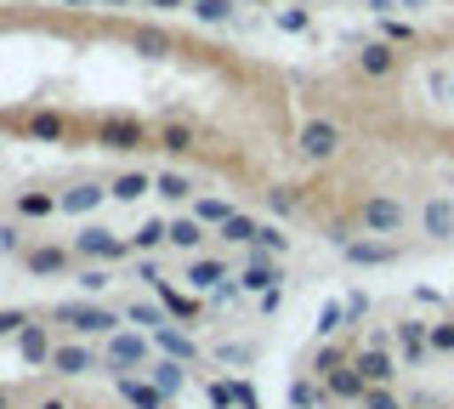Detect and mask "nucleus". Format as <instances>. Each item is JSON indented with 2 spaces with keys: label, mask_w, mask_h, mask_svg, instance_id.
Here are the masks:
<instances>
[{
  "label": "nucleus",
  "mask_w": 454,
  "mask_h": 409,
  "mask_svg": "<svg viewBox=\"0 0 454 409\" xmlns=\"http://www.w3.org/2000/svg\"><path fill=\"white\" fill-rule=\"evenodd\" d=\"M153 148L188 153V148H193V125H160V131H153Z\"/></svg>",
  "instance_id": "31"
},
{
  "label": "nucleus",
  "mask_w": 454,
  "mask_h": 409,
  "mask_svg": "<svg viewBox=\"0 0 454 409\" xmlns=\"http://www.w3.org/2000/svg\"><path fill=\"white\" fill-rule=\"evenodd\" d=\"M125 245L137 250V256H148V250H160V245H170V222H160V216H148L142 222V228L125 239Z\"/></svg>",
  "instance_id": "20"
},
{
  "label": "nucleus",
  "mask_w": 454,
  "mask_h": 409,
  "mask_svg": "<svg viewBox=\"0 0 454 409\" xmlns=\"http://www.w3.org/2000/svg\"><path fill=\"white\" fill-rule=\"evenodd\" d=\"M284 250H290L284 228H255V256H284Z\"/></svg>",
  "instance_id": "34"
},
{
  "label": "nucleus",
  "mask_w": 454,
  "mask_h": 409,
  "mask_svg": "<svg viewBox=\"0 0 454 409\" xmlns=\"http://www.w3.org/2000/svg\"><path fill=\"white\" fill-rule=\"evenodd\" d=\"M91 137H97V148H108V153H137V148L153 143V131L131 114H103L91 125Z\"/></svg>",
  "instance_id": "1"
},
{
  "label": "nucleus",
  "mask_w": 454,
  "mask_h": 409,
  "mask_svg": "<svg viewBox=\"0 0 454 409\" xmlns=\"http://www.w3.org/2000/svg\"><path fill=\"white\" fill-rule=\"evenodd\" d=\"M295 205H301V193H295L290 182H284V188H267V210H273V216H290Z\"/></svg>",
  "instance_id": "37"
},
{
  "label": "nucleus",
  "mask_w": 454,
  "mask_h": 409,
  "mask_svg": "<svg viewBox=\"0 0 454 409\" xmlns=\"http://www.w3.org/2000/svg\"><path fill=\"white\" fill-rule=\"evenodd\" d=\"M409 222V210L392 200V193H369V200L358 205V228L364 233H397Z\"/></svg>",
  "instance_id": "2"
},
{
  "label": "nucleus",
  "mask_w": 454,
  "mask_h": 409,
  "mask_svg": "<svg viewBox=\"0 0 454 409\" xmlns=\"http://www.w3.org/2000/svg\"><path fill=\"white\" fill-rule=\"evenodd\" d=\"M255 228H262V222H255V216H245V210H233V216H227L216 233L227 239V245H255Z\"/></svg>",
  "instance_id": "27"
},
{
  "label": "nucleus",
  "mask_w": 454,
  "mask_h": 409,
  "mask_svg": "<svg viewBox=\"0 0 454 409\" xmlns=\"http://www.w3.org/2000/svg\"><path fill=\"white\" fill-rule=\"evenodd\" d=\"M0 409H12V392L6 387H0Z\"/></svg>",
  "instance_id": "50"
},
{
  "label": "nucleus",
  "mask_w": 454,
  "mask_h": 409,
  "mask_svg": "<svg viewBox=\"0 0 454 409\" xmlns=\"http://www.w3.org/2000/svg\"><path fill=\"white\" fill-rule=\"evenodd\" d=\"M120 392H125V404H131V409H165V392L148 387V381L131 375V370H120Z\"/></svg>",
  "instance_id": "11"
},
{
  "label": "nucleus",
  "mask_w": 454,
  "mask_h": 409,
  "mask_svg": "<svg viewBox=\"0 0 454 409\" xmlns=\"http://www.w3.org/2000/svg\"><path fill=\"white\" fill-rule=\"evenodd\" d=\"M40 409H74V404H68V398H46V404H40Z\"/></svg>",
  "instance_id": "48"
},
{
  "label": "nucleus",
  "mask_w": 454,
  "mask_h": 409,
  "mask_svg": "<svg viewBox=\"0 0 454 409\" xmlns=\"http://www.w3.org/2000/svg\"><path fill=\"white\" fill-rule=\"evenodd\" d=\"M352 364H358V370H364V381H369V387H392V358H387V352H380V347H369V352H358V358H352Z\"/></svg>",
  "instance_id": "19"
},
{
  "label": "nucleus",
  "mask_w": 454,
  "mask_h": 409,
  "mask_svg": "<svg viewBox=\"0 0 454 409\" xmlns=\"http://www.w3.org/2000/svg\"><path fill=\"white\" fill-rule=\"evenodd\" d=\"M273 23H278L284 35H307V29H312V12L301 6V0H290V6H284L278 18H273Z\"/></svg>",
  "instance_id": "33"
},
{
  "label": "nucleus",
  "mask_w": 454,
  "mask_h": 409,
  "mask_svg": "<svg viewBox=\"0 0 454 409\" xmlns=\"http://www.w3.org/2000/svg\"><path fill=\"white\" fill-rule=\"evenodd\" d=\"M188 12L199 23H210V29H216V23H233V0H193Z\"/></svg>",
  "instance_id": "32"
},
{
  "label": "nucleus",
  "mask_w": 454,
  "mask_h": 409,
  "mask_svg": "<svg viewBox=\"0 0 454 409\" xmlns=\"http://www.w3.org/2000/svg\"><path fill=\"white\" fill-rule=\"evenodd\" d=\"M262 6H273V0H262ZM278 6H290V0H278Z\"/></svg>",
  "instance_id": "53"
},
{
  "label": "nucleus",
  "mask_w": 454,
  "mask_h": 409,
  "mask_svg": "<svg viewBox=\"0 0 454 409\" xmlns=\"http://www.w3.org/2000/svg\"><path fill=\"white\" fill-rule=\"evenodd\" d=\"M352 63H358L364 80H392L397 75V46H392V40H364Z\"/></svg>",
  "instance_id": "7"
},
{
  "label": "nucleus",
  "mask_w": 454,
  "mask_h": 409,
  "mask_svg": "<svg viewBox=\"0 0 454 409\" xmlns=\"http://www.w3.org/2000/svg\"><path fill=\"white\" fill-rule=\"evenodd\" d=\"M125 250H131V245H125V239H114L108 228H97V222L74 233V256H85V262H114V256H125Z\"/></svg>",
  "instance_id": "5"
},
{
  "label": "nucleus",
  "mask_w": 454,
  "mask_h": 409,
  "mask_svg": "<svg viewBox=\"0 0 454 409\" xmlns=\"http://www.w3.org/2000/svg\"><path fill=\"white\" fill-rule=\"evenodd\" d=\"M80 285H85V290H108V285H114V279L103 273V267H85V273H80Z\"/></svg>",
  "instance_id": "45"
},
{
  "label": "nucleus",
  "mask_w": 454,
  "mask_h": 409,
  "mask_svg": "<svg viewBox=\"0 0 454 409\" xmlns=\"http://www.w3.org/2000/svg\"><path fill=\"white\" fill-rule=\"evenodd\" d=\"M397 347H403V352H409V364H415L420 352L432 347V330H426L420 319H403V324H397Z\"/></svg>",
  "instance_id": "24"
},
{
  "label": "nucleus",
  "mask_w": 454,
  "mask_h": 409,
  "mask_svg": "<svg viewBox=\"0 0 454 409\" xmlns=\"http://www.w3.org/2000/svg\"><path fill=\"white\" fill-rule=\"evenodd\" d=\"M153 193L170 200V205H182V200H193V177L188 171H160L153 177Z\"/></svg>",
  "instance_id": "22"
},
{
  "label": "nucleus",
  "mask_w": 454,
  "mask_h": 409,
  "mask_svg": "<svg viewBox=\"0 0 454 409\" xmlns=\"http://www.w3.org/2000/svg\"><path fill=\"white\" fill-rule=\"evenodd\" d=\"M51 370L57 375H91L97 370V352L91 347H57L51 352Z\"/></svg>",
  "instance_id": "14"
},
{
  "label": "nucleus",
  "mask_w": 454,
  "mask_h": 409,
  "mask_svg": "<svg viewBox=\"0 0 454 409\" xmlns=\"http://www.w3.org/2000/svg\"><path fill=\"white\" fill-rule=\"evenodd\" d=\"M148 364V335H131V330H114L108 335V370H142Z\"/></svg>",
  "instance_id": "6"
},
{
  "label": "nucleus",
  "mask_w": 454,
  "mask_h": 409,
  "mask_svg": "<svg viewBox=\"0 0 454 409\" xmlns=\"http://www.w3.org/2000/svg\"><path fill=\"white\" fill-rule=\"evenodd\" d=\"M18 347H23V358L28 364H51V342H46V330H40V324H23V335H18Z\"/></svg>",
  "instance_id": "26"
},
{
  "label": "nucleus",
  "mask_w": 454,
  "mask_h": 409,
  "mask_svg": "<svg viewBox=\"0 0 454 409\" xmlns=\"http://www.w3.org/2000/svg\"><path fill=\"white\" fill-rule=\"evenodd\" d=\"M57 210H63V200L46 193V188H23L18 193V216H28V222H46V216H57Z\"/></svg>",
  "instance_id": "13"
},
{
  "label": "nucleus",
  "mask_w": 454,
  "mask_h": 409,
  "mask_svg": "<svg viewBox=\"0 0 454 409\" xmlns=\"http://www.w3.org/2000/svg\"><path fill=\"white\" fill-rule=\"evenodd\" d=\"M340 370V347H318V358H312V375H330Z\"/></svg>",
  "instance_id": "42"
},
{
  "label": "nucleus",
  "mask_w": 454,
  "mask_h": 409,
  "mask_svg": "<svg viewBox=\"0 0 454 409\" xmlns=\"http://www.w3.org/2000/svg\"><path fill=\"white\" fill-rule=\"evenodd\" d=\"M131 319L148 324V330H160V324H165V302L160 307H153V302H131Z\"/></svg>",
  "instance_id": "38"
},
{
  "label": "nucleus",
  "mask_w": 454,
  "mask_h": 409,
  "mask_svg": "<svg viewBox=\"0 0 454 409\" xmlns=\"http://www.w3.org/2000/svg\"><path fill=\"white\" fill-rule=\"evenodd\" d=\"M170 245H176V250H199V245H205V222H199V216H176V222H170Z\"/></svg>",
  "instance_id": "28"
},
{
  "label": "nucleus",
  "mask_w": 454,
  "mask_h": 409,
  "mask_svg": "<svg viewBox=\"0 0 454 409\" xmlns=\"http://www.w3.org/2000/svg\"><path fill=\"white\" fill-rule=\"evenodd\" d=\"M324 387H330V398H352V404H358L364 392H369V381H364L358 364H340V370L324 375Z\"/></svg>",
  "instance_id": "10"
},
{
  "label": "nucleus",
  "mask_w": 454,
  "mask_h": 409,
  "mask_svg": "<svg viewBox=\"0 0 454 409\" xmlns=\"http://www.w3.org/2000/svg\"><path fill=\"white\" fill-rule=\"evenodd\" d=\"M432 347L437 352H454V324H432Z\"/></svg>",
  "instance_id": "44"
},
{
  "label": "nucleus",
  "mask_w": 454,
  "mask_h": 409,
  "mask_svg": "<svg viewBox=\"0 0 454 409\" xmlns=\"http://www.w3.org/2000/svg\"><path fill=\"white\" fill-rule=\"evenodd\" d=\"M449 188H454V177H449Z\"/></svg>",
  "instance_id": "54"
},
{
  "label": "nucleus",
  "mask_w": 454,
  "mask_h": 409,
  "mask_svg": "<svg viewBox=\"0 0 454 409\" xmlns=\"http://www.w3.org/2000/svg\"><path fill=\"white\" fill-rule=\"evenodd\" d=\"M340 319H347V307L330 302V307H324V319H318V335H335V330H340Z\"/></svg>",
  "instance_id": "43"
},
{
  "label": "nucleus",
  "mask_w": 454,
  "mask_h": 409,
  "mask_svg": "<svg viewBox=\"0 0 454 409\" xmlns=\"http://www.w3.org/2000/svg\"><path fill=\"white\" fill-rule=\"evenodd\" d=\"M68 6H103V0H68Z\"/></svg>",
  "instance_id": "51"
},
{
  "label": "nucleus",
  "mask_w": 454,
  "mask_h": 409,
  "mask_svg": "<svg viewBox=\"0 0 454 409\" xmlns=\"http://www.w3.org/2000/svg\"><path fill=\"white\" fill-rule=\"evenodd\" d=\"M23 245V233L18 228H0V250H18Z\"/></svg>",
  "instance_id": "47"
},
{
  "label": "nucleus",
  "mask_w": 454,
  "mask_h": 409,
  "mask_svg": "<svg viewBox=\"0 0 454 409\" xmlns=\"http://www.w3.org/2000/svg\"><path fill=\"white\" fill-rule=\"evenodd\" d=\"M153 342H160V352L165 358H182V364H199V347L188 342V335L176 330V324H160V330H153Z\"/></svg>",
  "instance_id": "15"
},
{
  "label": "nucleus",
  "mask_w": 454,
  "mask_h": 409,
  "mask_svg": "<svg viewBox=\"0 0 454 409\" xmlns=\"http://www.w3.org/2000/svg\"><path fill=\"white\" fill-rule=\"evenodd\" d=\"M68 262H74V245H35V250H23V267H28L35 279L68 273Z\"/></svg>",
  "instance_id": "8"
},
{
  "label": "nucleus",
  "mask_w": 454,
  "mask_h": 409,
  "mask_svg": "<svg viewBox=\"0 0 454 409\" xmlns=\"http://www.w3.org/2000/svg\"><path fill=\"white\" fill-rule=\"evenodd\" d=\"M295 143H301L307 160H335V153L347 148V137H340V125H335V120H307L301 131H295Z\"/></svg>",
  "instance_id": "4"
},
{
  "label": "nucleus",
  "mask_w": 454,
  "mask_h": 409,
  "mask_svg": "<svg viewBox=\"0 0 454 409\" xmlns=\"http://www.w3.org/2000/svg\"><path fill=\"white\" fill-rule=\"evenodd\" d=\"M103 200H114L108 188H97V182H80V188H68V193H63V210H74V216H91V210L103 205Z\"/></svg>",
  "instance_id": "21"
},
{
  "label": "nucleus",
  "mask_w": 454,
  "mask_h": 409,
  "mask_svg": "<svg viewBox=\"0 0 454 409\" xmlns=\"http://www.w3.org/2000/svg\"><path fill=\"white\" fill-rule=\"evenodd\" d=\"M380 23H387V35H380V40H392V46H415V29H409L403 18H380Z\"/></svg>",
  "instance_id": "40"
},
{
  "label": "nucleus",
  "mask_w": 454,
  "mask_h": 409,
  "mask_svg": "<svg viewBox=\"0 0 454 409\" xmlns=\"http://www.w3.org/2000/svg\"><path fill=\"white\" fill-rule=\"evenodd\" d=\"M103 6H131V0H103Z\"/></svg>",
  "instance_id": "52"
},
{
  "label": "nucleus",
  "mask_w": 454,
  "mask_h": 409,
  "mask_svg": "<svg viewBox=\"0 0 454 409\" xmlns=\"http://www.w3.org/2000/svg\"><path fill=\"white\" fill-rule=\"evenodd\" d=\"M420 222H426V233H432V239H454V200H426Z\"/></svg>",
  "instance_id": "18"
},
{
  "label": "nucleus",
  "mask_w": 454,
  "mask_h": 409,
  "mask_svg": "<svg viewBox=\"0 0 454 409\" xmlns=\"http://www.w3.org/2000/svg\"><path fill=\"white\" fill-rule=\"evenodd\" d=\"M137 279H142V285H160V267H153L148 256H142V262H137Z\"/></svg>",
  "instance_id": "46"
},
{
  "label": "nucleus",
  "mask_w": 454,
  "mask_h": 409,
  "mask_svg": "<svg viewBox=\"0 0 454 409\" xmlns=\"http://www.w3.org/2000/svg\"><path fill=\"white\" fill-rule=\"evenodd\" d=\"M347 262L358 267H380V262H397V245H387V239H347Z\"/></svg>",
  "instance_id": "9"
},
{
  "label": "nucleus",
  "mask_w": 454,
  "mask_h": 409,
  "mask_svg": "<svg viewBox=\"0 0 454 409\" xmlns=\"http://www.w3.org/2000/svg\"><path fill=\"white\" fill-rule=\"evenodd\" d=\"M57 319H63L68 330H80V335H114L120 330V319H114L108 307H97V302H63Z\"/></svg>",
  "instance_id": "3"
},
{
  "label": "nucleus",
  "mask_w": 454,
  "mask_h": 409,
  "mask_svg": "<svg viewBox=\"0 0 454 409\" xmlns=\"http://www.w3.org/2000/svg\"><path fill=\"white\" fill-rule=\"evenodd\" d=\"M324 398H330V387H312V381H295V387H290V404L295 409H318Z\"/></svg>",
  "instance_id": "36"
},
{
  "label": "nucleus",
  "mask_w": 454,
  "mask_h": 409,
  "mask_svg": "<svg viewBox=\"0 0 454 409\" xmlns=\"http://www.w3.org/2000/svg\"><path fill=\"white\" fill-rule=\"evenodd\" d=\"M397 6H403V12H420V6H426V0H397Z\"/></svg>",
  "instance_id": "49"
},
{
  "label": "nucleus",
  "mask_w": 454,
  "mask_h": 409,
  "mask_svg": "<svg viewBox=\"0 0 454 409\" xmlns=\"http://www.w3.org/2000/svg\"><path fill=\"white\" fill-rule=\"evenodd\" d=\"M28 137H35V143H63V137H68V120L51 114V108H46V114H28Z\"/></svg>",
  "instance_id": "25"
},
{
  "label": "nucleus",
  "mask_w": 454,
  "mask_h": 409,
  "mask_svg": "<svg viewBox=\"0 0 454 409\" xmlns=\"http://www.w3.org/2000/svg\"><path fill=\"white\" fill-rule=\"evenodd\" d=\"M131 51H142V58H170L176 40H170L165 29H153V23H137V29H131Z\"/></svg>",
  "instance_id": "12"
},
{
  "label": "nucleus",
  "mask_w": 454,
  "mask_h": 409,
  "mask_svg": "<svg viewBox=\"0 0 454 409\" xmlns=\"http://www.w3.org/2000/svg\"><path fill=\"white\" fill-rule=\"evenodd\" d=\"M148 370H153V387H160V392H176L182 381H188V370H182V358H153Z\"/></svg>",
  "instance_id": "29"
},
{
  "label": "nucleus",
  "mask_w": 454,
  "mask_h": 409,
  "mask_svg": "<svg viewBox=\"0 0 454 409\" xmlns=\"http://www.w3.org/2000/svg\"><path fill=\"white\" fill-rule=\"evenodd\" d=\"M182 279H188L193 290H222L227 285V267L222 262H188V267H182Z\"/></svg>",
  "instance_id": "23"
},
{
  "label": "nucleus",
  "mask_w": 454,
  "mask_h": 409,
  "mask_svg": "<svg viewBox=\"0 0 454 409\" xmlns=\"http://www.w3.org/2000/svg\"><path fill=\"white\" fill-rule=\"evenodd\" d=\"M358 409H403V404L392 398V387H369L364 398H358Z\"/></svg>",
  "instance_id": "39"
},
{
  "label": "nucleus",
  "mask_w": 454,
  "mask_h": 409,
  "mask_svg": "<svg viewBox=\"0 0 454 409\" xmlns=\"http://www.w3.org/2000/svg\"><path fill=\"white\" fill-rule=\"evenodd\" d=\"M108 193H114L120 205H137L142 193H153V177H148V171H120V177L108 182Z\"/></svg>",
  "instance_id": "16"
},
{
  "label": "nucleus",
  "mask_w": 454,
  "mask_h": 409,
  "mask_svg": "<svg viewBox=\"0 0 454 409\" xmlns=\"http://www.w3.org/2000/svg\"><path fill=\"white\" fill-rule=\"evenodd\" d=\"M193 216L205 222V228H222V222L233 216V205H227V200H216V193H210V200H199V205H193Z\"/></svg>",
  "instance_id": "35"
},
{
  "label": "nucleus",
  "mask_w": 454,
  "mask_h": 409,
  "mask_svg": "<svg viewBox=\"0 0 454 409\" xmlns=\"http://www.w3.org/2000/svg\"><path fill=\"white\" fill-rule=\"evenodd\" d=\"M278 256L273 262H267V256H255L250 267H245V279H239V285H245V290H255V295H267V290H278Z\"/></svg>",
  "instance_id": "17"
},
{
  "label": "nucleus",
  "mask_w": 454,
  "mask_h": 409,
  "mask_svg": "<svg viewBox=\"0 0 454 409\" xmlns=\"http://www.w3.org/2000/svg\"><path fill=\"white\" fill-rule=\"evenodd\" d=\"M153 290H160V302H165V313H176L182 324H188V319H199V302H193V295H182V290H170V285H165V279H160V285H153Z\"/></svg>",
  "instance_id": "30"
},
{
  "label": "nucleus",
  "mask_w": 454,
  "mask_h": 409,
  "mask_svg": "<svg viewBox=\"0 0 454 409\" xmlns=\"http://www.w3.org/2000/svg\"><path fill=\"white\" fill-rule=\"evenodd\" d=\"M28 313H18V307H0V335H23Z\"/></svg>",
  "instance_id": "41"
}]
</instances>
